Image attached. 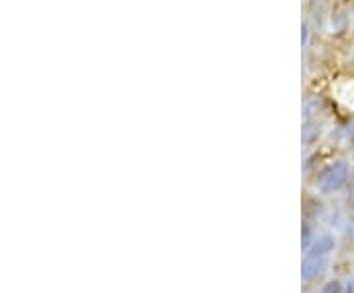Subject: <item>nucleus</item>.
<instances>
[{
    "label": "nucleus",
    "mask_w": 354,
    "mask_h": 293,
    "mask_svg": "<svg viewBox=\"0 0 354 293\" xmlns=\"http://www.w3.org/2000/svg\"><path fill=\"white\" fill-rule=\"evenodd\" d=\"M351 176V167L346 162H335L333 166H329L319 181V189L323 193H335L344 187V183L348 181Z\"/></svg>",
    "instance_id": "1"
},
{
    "label": "nucleus",
    "mask_w": 354,
    "mask_h": 293,
    "mask_svg": "<svg viewBox=\"0 0 354 293\" xmlns=\"http://www.w3.org/2000/svg\"><path fill=\"white\" fill-rule=\"evenodd\" d=\"M327 254H319L315 250H309L304 258V264H301V278L305 281L315 280L317 276L323 272V268L327 266Z\"/></svg>",
    "instance_id": "2"
},
{
    "label": "nucleus",
    "mask_w": 354,
    "mask_h": 293,
    "mask_svg": "<svg viewBox=\"0 0 354 293\" xmlns=\"http://www.w3.org/2000/svg\"><path fill=\"white\" fill-rule=\"evenodd\" d=\"M321 293H344V290H342L341 281L333 280L329 281V283H325V287H323V292Z\"/></svg>",
    "instance_id": "3"
},
{
    "label": "nucleus",
    "mask_w": 354,
    "mask_h": 293,
    "mask_svg": "<svg viewBox=\"0 0 354 293\" xmlns=\"http://www.w3.org/2000/svg\"><path fill=\"white\" fill-rule=\"evenodd\" d=\"M344 293H354V280L346 283V287H344Z\"/></svg>",
    "instance_id": "4"
}]
</instances>
